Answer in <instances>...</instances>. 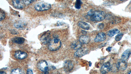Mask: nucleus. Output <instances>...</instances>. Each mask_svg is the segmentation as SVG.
<instances>
[{
    "label": "nucleus",
    "mask_w": 131,
    "mask_h": 74,
    "mask_svg": "<svg viewBox=\"0 0 131 74\" xmlns=\"http://www.w3.org/2000/svg\"><path fill=\"white\" fill-rule=\"evenodd\" d=\"M123 35H124V34L122 33L119 34L117 35L116 36L115 38L116 41H120L123 38Z\"/></svg>",
    "instance_id": "4be33fe9"
},
{
    "label": "nucleus",
    "mask_w": 131,
    "mask_h": 74,
    "mask_svg": "<svg viewBox=\"0 0 131 74\" xmlns=\"http://www.w3.org/2000/svg\"><path fill=\"white\" fill-rule=\"evenodd\" d=\"M25 39L23 37H16L11 40L13 43H16L18 44H22L24 43Z\"/></svg>",
    "instance_id": "f3484780"
},
{
    "label": "nucleus",
    "mask_w": 131,
    "mask_h": 74,
    "mask_svg": "<svg viewBox=\"0 0 131 74\" xmlns=\"http://www.w3.org/2000/svg\"><path fill=\"white\" fill-rule=\"evenodd\" d=\"M79 41L82 44H86L89 43L90 41V39L89 36H87L82 35L79 38Z\"/></svg>",
    "instance_id": "2eb2a0df"
},
{
    "label": "nucleus",
    "mask_w": 131,
    "mask_h": 74,
    "mask_svg": "<svg viewBox=\"0 0 131 74\" xmlns=\"http://www.w3.org/2000/svg\"><path fill=\"white\" fill-rule=\"evenodd\" d=\"M14 26L16 28L19 29H23L26 26V23L22 21H18L14 24Z\"/></svg>",
    "instance_id": "4468645a"
},
{
    "label": "nucleus",
    "mask_w": 131,
    "mask_h": 74,
    "mask_svg": "<svg viewBox=\"0 0 131 74\" xmlns=\"http://www.w3.org/2000/svg\"><path fill=\"white\" fill-rule=\"evenodd\" d=\"M78 25L81 28L85 30H88L90 29L89 25L86 22H79L78 23Z\"/></svg>",
    "instance_id": "a211bd4d"
},
{
    "label": "nucleus",
    "mask_w": 131,
    "mask_h": 74,
    "mask_svg": "<svg viewBox=\"0 0 131 74\" xmlns=\"http://www.w3.org/2000/svg\"><path fill=\"white\" fill-rule=\"evenodd\" d=\"M111 47H108V48H107V49H106V50L108 52H110L111 50Z\"/></svg>",
    "instance_id": "cd10ccee"
},
{
    "label": "nucleus",
    "mask_w": 131,
    "mask_h": 74,
    "mask_svg": "<svg viewBox=\"0 0 131 74\" xmlns=\"http://www.w3.org/2000/svg\"><path fill=\"white\" fill-rule=\"evenodd\" d=\"M116 64L118 70L122 71L126 70L128 66V64L126 62L121 59L119 61L117 64Z\"/></svg>",
    "instance_id": "9d476101"
},
{
    "label": "nucleus",
    "mask_w": 131,
    "mask_h": 74,
    "mask_svg": "<svg viewBox=\"0 0 131 74\" xmlns=\"http://www.w3.org/2000/svg\"><path fill=\"white\" fill-rule=\"evenodd\" d=\"M82 43L80 41H75L72 42L71 45V48L75 50H77L82 47Z\"/></svg>",
    "instance_id": "dca6fc26"
},
{
    "label": "nucleus",
    "mask_w": 131,
    "mask_h": 74,
    "mask_svg": "<svg viewBox=\"0 0 131 74\" xmlns=\"http://www.w3.org/2000/svg\"><path fill=\"white\" fill-rule=\"evenodd\" d=\"M13 6L18 9H22L24 8L25 5L22 1L20 0H12Z\"/></svg>",
    "instance_id": "9b49d317"
},
{
    "label": "nucleus",
    "mask_w": 131,
    "mask_h": 74,
    "mask_svg": "<svg viewBox=\"0 0 131 74\" xmlns=\"http://www.w3.org/2000/svg\"><path fill=\"white\" fill-rule=\"evenodd\" d=\"M88 52V49L87 48H81L75 52L74 56L75 58L81 57L87 54Z\"/></svg>",
    "instance_id": "39448f33"
},
{
    "label": "nucleus",
    "mask_w": 131,
    "mask_h": 74,
    "mask_svg": "<svg viewBox=\"0 0 131 74\" xmlns=\"http://www.w3.org/2000/svg\"><path fill=\"white\" fill-rule=\"evenodd\" d=\"M74 67V65L72 61L70 60H67L64 64V69L65 72L69 73L71 72Z\"/></svg>",
    "instance_id": "423d86ee"
},
{
    "label": "nucleus",
    "mask_w": 131,
    "mask_h": 74,
    "mask_svg": "<svg viewBox=\"0 0 131 74\" xmlns=\"http://www.w3.org/2000/svg\"><path fill=\"white\" fill-rule=\"evenodd\" d=\"M6 73H5V72H2V71H1L0 72V74H6Z\"/></svg>",
    "instance_id": "c85d7f7f"
},
{
    "label": "nucleus",
    "mask_w": 131,
    "mask_h": 74,
    "mask_svg": "<svg viewBox=\"0 0 131 74\" xmlns=\"http://www.w3.org/2000/svg\"><path fill=\"white\" fill-rule=\"evenodd\" d=\"M27 54L25 52L20 50H17L14 54V56L17 59L22 60L25 59L27 57Z\"/></svg>",
    "instance_id": "1a4fd4ad"
},
{
    "label": "nucleus",
    "mask_w": 131,
    "mask_h": 74,
    "mask_svg": "<svg viewBox=\"0 0 131 74\" xmlns=\"http://www.w3.org/2000/svg\"><path fill=\"white\" fill-rule=\"evenodd\" d=\"M61 46V42L60 39L55 38L50 42L48 49L51 51H55L59 50Z\"/></svg>",
    "instance_id": "f03ea898"
},
{
    "label": "nucleus",
    "mask_w": 131,
    "mask_h": 74,
    "mask_svg": "<svg viewBox=\"0 0 131 74\" xmlns=\"http://www.w3.org/2000/svg\"><path fill=\"white\" fill-rule=\"evenodd\" d=\"M10 33L14 35H17L18 34V32L14 30H10Z\"/></svg>",
    "instance_id": "a878e982"
},
{
    "label": "nucleus",
    "mask_w": 131,
    "mask_h": 74,
    "mask_svg": "<svg viewBox=\"0 0 131 74\" xmlns=\"http://www.w3.org/2000/svg\"><path fill=\"white\" fill-rule=\"evenodd\" d=\"M111 66L109 62L104 63L100 69V72L102 74H107L111 71Z\"/></svg>",
    "instance_id": "0eeeda50"
},
{
    "label": "nucleus",
    "mask_w": 131,
    "mask_h": 74,
    "mask_svg": "<svg viewBox=\"0 0 131 74\" xmlns=\"http://www.w3.org/2000/svg\"><path fill=\"white\" fill-rule=\"evenodd\" d=\"M35 0H22L25 5H28L32 3Z\"/></svg>",
    "instance_id": "5701e85b"
},
{
    "label": "nucleus",
    "mask_w": 131,
    "mask_h": 74,
    "mask_svg": "<svg viewBox=\"0 0 131 74\" xmlns=\"http://www.w3.org/2000/svg\"><path fill=\"white\" fill-rule=\"evenodd\" d=\"M50 33L47 32L43 34L40 38V41L44 44H46L50 42Z\"/></svg>",
    "instance_id": "6e6552de"
},
{
    "label": "nucleus",
    "mask_w": 131,
    "mask_h": 74,
    "mask_svg": "<svg viewBox=\"0 0 131 74\" xmlns=\"http://www.w3.org/2000/svg\"><path fill=\"white\" fill-rule=\"evenodd\" d=\"M120 32V31L117 29H112L108 33V35L109 36L112 37L114 36L116 34L119 33Z\"/></svg>",
    "instance_id": "6ab92c4d"
},
{
    "label": "nucleus",
    "mask_w": 131,
    "mask_h": 74,
    "mask_svg": "<svg viewBox=\"0 0 131 74\" xmlns=\"http://www.w3.org/2000/svg\"><path fill=\"white\" fill-rule=\"evenodd\" d=\"M82 4V2L81 0H76L75 5V8L77 9H80L81 8Z\"/></svg>",
    "instance_id": "412c9836"
},
{
    "label": "nucleus",
    "mask_w": 131,
    "mask_h": 74,
    "mask_svg": "<svg viewBox=\"0 0 131 74\" xmlns=\"http://www.w3.org/2000/svg\"><path fill=\"white\" fill-rule=\"evenodd\" d=\"M27 74H33L32 71L31 69H28L27 71Z\"/></svg>",
    "instance_id": "bb28decb"
},
{
    "label": "nucleus",
    "mask_w": 131,
    "mask_h": 74,
    "mask_svg": "<svg viewBox=\"0 0 131 74\" xmlns=\"http://www.w3.org/2000/svg\"><path fill=\"white\" fill-rule=\"evenodd\" d=\"M121 0V1H124V0Z\"/></svg>",
    "instance_id": "2f4dec72"
},
{
    "label": "nucleus",
    "mask_w": 131,
    "mask_h": 74,
    "mask_svg": "<svg viewBox=\"0 0 131 74\" xmlns=\"http://www.w3.org/2000/svg\"><path fill=\"white\" fill-rule=\"evenodd\" d=\"M131 54V50L130 49H128L125 50L121 56V59L124 61H126L129 59Z\"/></svg>",
    "instance_id": "ddd939ff"
},
{
    "label": "nucleus",
    "mask_w": 131,
    "mask_h": 74,
    "mask_svg": "<svg viewBox=\"0 0 131 74\" xmlns=\"http://www.w3.org/2000/svg\"><path fill=\"white\" fill-rule=\"evenodd\" d=\"M87 16L92 22H99L103 21L106 18V13L101 11L91 10L87 13Z\"/></svg>",
    "instance_id": "f257e3e1"
},
{
    "label": "nucleus",
    "mask_w": 131,
    "mask_h": 74,
    "mask_svg": "<svg viewBox=\"0 0 131 74\" xmlns=\"http://www.w3.org/2000/svg\"><path fill=\"white\" fill-rule=\"evenodd\" d=\"M11 74H23L24 72L20 69L17 68L13 69L11 71Z\"/></svg>",
    "instance_id": "aec40b11"
},
{
    "label": "nucleus",
    "mask_w": 131,
    "mask_h": 74,
    "mask_svg": "<svg viewBox=\"0 0 131 74\" xmlns=\"http://www.w3.org/2000/svg\"><path fill=\"white\" fill-rule=\"evenodd\" d=\"M128 74H131V71H129V72L128 73Z\"/></svg>",
    "instance_id": "c756f323"
},
{
    "label": "nucleus",
    "mask_w": 131,
    "mask_h": 74,
    "mask_svg": "<svg viewBox=\"0 0 131 74\" xmlns=\"http://www.w3.org/2000/svg\"><path fill=\"white\" fill-rule=\"evenodd\" d=\"M91 64H92L91 63V62H90H90L89 66H90V67H91Z\"/></svg>",
    "instance_id": "7c9ffc66"
},
{
    "label": "nucleus",
    "mask_w": 131,
    "mask_h": 74,
    "mask_svg": "<svg viewBox=\"0 0 131 74\" xmlns=\"http://www.w3.org/2000/svg\"><path fill=\"white\" fill-rule=\"evenodd\" d=\"M106 39V36L103 32L98 33L95 38L94 41L95 42H102L105 41Z\"/></svg>",
    "instance_id": "f8f14e48"
},
{
    "label": "nucleus",
    "mask_w": 131,
    "mask_h": 74,
    "mask_svg": "<svg viewBox=\"0 0 131 74\" xmlns=\"http://www.w3.org/2000/svg\"><path fill=\"white\" fill-rule=\"evenodd\" d=\"M0 13V21H2L4 20L5 18V14L4 12L1 9Z\"/></svg>",
    "instance_id": "b1692460"
},
{
    "label": "nucleus",
    "mask_w": 131,
    "mask_h": 74,
    "mask_svg": "<svg viewBox=\"0 0 131 74\" xmlns=\"http://www.w3.org/2000/svg\"><path fill=\"white\" fill-rule=\"evenodd\" d=\"M104 25L103 23H100L98 25V28L100 30L103 29L104 28Z\"/></svg>",
    "instance_id": "393cba45"
},
{
    "label": "nucleus",
    "mask_w": 131,
    "mask_h": 74,
    "mask_svg": "<svg viewBox=\"0 0 131 74\" xmlns=\"http://www.w3.org/2000/svg\"><path fill=\"white\" fill-rule=\"evenodd\" d=\"M38 69L44 73L48 71V64L45 60H41L37 64Z\"/></svg>",
    "instance_id": "20e7f679"
},
{
    "label": "nucleus",
    "mask_w": 131,
    "mask_h": 74,
    "mask_svg": "<svg viewBox=\"0 0 131 74\" xmlns=\"http://www.w3.org/2000/svg\"><path fill=\"white\" fill-rule=\"evenodd\" d=\"M51 7L50 4L46 2H40L36 4L34 6L35 10L38 11H43L48 10Z\"/></svg>",
    "instance_id": "7ed1b4c3"
}]
</instances>
